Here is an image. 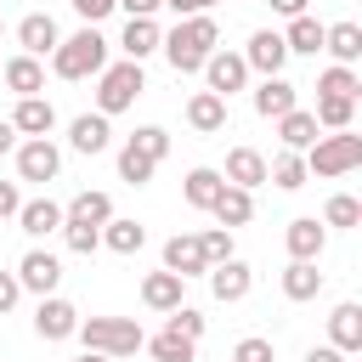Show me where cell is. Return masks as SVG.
Here are the masks:
<instances>
[{
	"label": "cell",
	"mask_w": 362,
	"mask_h": 362,
	"mask_svg": "<svg viewBox=\"0 0 362 362\" xmlns=\"http://www.w3.org/2000/svg\"><path fill=\"white\" fill-rule=\"evenodd\" d=\"M158 51H164V62H170L175 74H204V57L221 51V28H215L209 11H204V17H181V23L158 40Z\"/></svg>",
	"instance_id": "cell-1"
},
{
	"label": "cell",
	"mask_w": 362,
	"mask_h": 362,
	"mask_svg": "<svg viewBox=\"0 0 362 362\" xmlns=\"http://www.w3.org/2000/svg\"><path fill=\"white\" fill-rule=\"evenodd\" d=\"M74 339L85 345V351H96V356H136L141 345H147V334H141V322L136 317H79V328H74Z\"/></svg>",
	"instance_id": "cell-2"
},
{
	"label": "cell",
	"mask_w": 362,
	"mask_h": 362,
	"mask_svg": "<svg viewBox=\"0 0 362 362\" xmlns=\"http://www.w3.org/2000/svg\"><path fill=\"white\" fill-rule=\"evenodd\" d=\"M102 68H107V40L96 28H79L51 51V74L57 79H96Z\"/></svg>",
	"instance_id": "cell-3"
},
{
	"label": "cell",
	"mask_w": 362,
	"mask_h": 362,
	"mask_svg": "<svg viewBox=\"0 0 362 362\" xmlns=\"http://www.w3.org/2000/svg\"><path fill=\"white\" fill-rule=\"evenodd\" d=\"M300 158H305V175H322V181H328V175H351V170L362 164V136H356V130L317 136Z\"/></svg>",
	"instance_id": "cell-4"
},
{
	"label": "cell",
	"mask_w": 362,
	"mask_h": 362,
	"mask_svg": "<svg viewBox=\"0 0 362 362\" xmlns=\"http://www.w3.org/2000/svg\"><path fill=\"white\" fill-rule=\"evenodd\" d=\"M147 90V79H141V62H107L102 74H96V113L102 119H113V113H124V107H136V96Z\"/></svg>",
	"instance_id": "cell-5"
},
{
	"label": "cell",
	"mask_w": 362,
	"mask_h": 362,
	"mask_svg": "<svg viewBox=\"0 0 362 362\" xmlns=\"http://www.w3.org/2000/svg\"><path fill=\"white\" fill-rule=\"evenodd\" d=\"M62 175V153H57V141L51 136H28V141H17V181H57Z\"/></svg>",
	"instance_id": "cell-6"
},
{
	"label": "cell",
	"mask_w": 362,
	"mask_h": 362,
	"mask_svg": "<svg viewBox=\"0 0 362 362\" xmlns=\"http://www.w3.org/2000/svg\"><path fill=\"white\" fill-rule=\"evenodd\" d=\"M238 57H243V68H249V74L272 79V74H283L288 45H283V34H277V28H255V34H249V45H243Z\"/></svg>",
	"instance_id": "cell-7"
},
{
	"label": "cell",
	"mask_w": 362,
	"mask_h": 362,
	"mask_svg": "<svg viewBox=\"0 0 362 362\" xmlns=\"http://www.w3.org/2000/svg\"><path fill=\"white\" fill-rule=\"evenodd\" d=\"M57 283H62V260L51 255V249H28L23 260H17V288H28V294H57Z\"/></svg>",
	"instance_id": "cell-8"
},
{
	"label": "cell",
	"mask_w": 362,
	"mask_h": 362,
	"mask_svg": "<svg viewBox=\"0 0 362 362\" xmlns=\"http://www.w3.org/2000/svg\"><path fill=\"white\" fill-rule=\"evenodd\" d=\"M74 328H79V311H74V300H62V294H45L40 305H34V334L40 339H74Z\"/></svg>",
	"instance_id": "cell-9"
},
{
	"label": "cell",
	"mask_w": 362,
	"mask_h": 362,
	"mask_svg": "<svg viewBox=\"0 0 362 362\" xmlns=\"http://www.w3.org/2000/svg\"><path fill=\"white\" fill-rule=\"evenodd\" d=\"M204 85H209L221 102H226L232 90H243V85H249L243 57H238V51H209V57H204Z\"/></svg>",
	"instance_id": "cell-10"
},
{
	"label": "cell",
	"mask_w": 362,
	"mask_h": 362,
	"mask_svg": "<svg viewBox=\"0 0 362 362\" xmlns=\"http://www.w3.org/2000/svg\"><path fill=\"white\" fill-rule=\"evenodd\" d=\"M204 277H209V294H215L221 305H238V300H249V288H255V272H249L238 255L221 260V266H209Z\"/></svg>",
	"instance_id": "cell-11"
},
{
	"label": "cell",
	"mask_w": 362,
	"mask_h": 362,
	"mask_svg": "<svg viewBox=\"0 0 362 362\" xmlns=\"http://www.w3.org/2000/svg\"><path fill=\"white\" fill-rule=\"evenodd\" d=\"M17 45H23V57H34V62H45L57 45H62V34H57V23L45 17V11H28L23 23H17Z\"/></svg>",
	"instance_id": "cell-12"
},
{
	"label": "cell",
	"mask_w": 362,
	"mask_h": 362,
	"mask_svg": "<svg viewBox=\"0 0 362 362\" xmlns=\"http://www.w3.org/2000/svg\"><path fill=\"white\" fill-rule=\"evenodd\" d=\"M164 272H175L181 283L209 272V260H204V249H198V232H175V238L164 243Z\"/></svg>",
	"instance_id": "cell-13"
},
{
	"label": "cell",
	"mask_w": 362,
	"mask_h": 362,
	"mask_svg": "<svg viewBox=\"0 0 362 362\" xmlns=\"http://www.w3.org/2000/svg\"><path fill=\"white\" fill-rule=\"evenodd\" d=\"M11 130L28 141V136H51L57 130V107L45 102V96H17V107H11Z\"/></svg>",
	"instance_id": "cell-14"
},
{
	"label": "cell",
	"mask_w": 362,
	"mask_h": 362,
	"mask_svg": "<svg viewBox=\"0 0 362 362\" xmlns=\"http://www.w3.org/2000/svg\"><path fill=\"white\" fill-rule=\"evenodd\" d=\"M328 345H334L339 356H356V351H362V305H356V300L334 305V317H328Z\"/></svg>",
	"instance_id": "cell-15"
},
{
	"label": "cell",
	"mask_w": 362,
	"mask_h": 362,
	"mask_svg": "<svg viewBox=\"0 0 362 362\" xmlns=\"http://www.w3.org/2000/svg\"><path fill=\"white\" fill-rule=\"evenodd\" d=\"M294 107H300V90H294L283 74H272V79L255 85V113H260V119H283V113H294Z\"/></svg>",
	"instance_id": "cell-16"
},
{
	"label": "cell",
	"mask_w": 362,
	"mask_h": 362,
	"mask_svg": "<svg viewBox=\"0 0 362 362\" xmlns=\"http://www.w3.org/2000/svg\"><path fill=\"white\" fill-rule=\"evenodd\" d=\"M221 181H226V187H243V192H255V187L266 181V153H255V147H232V153H226V170H221Z\"/></svg>",
	"instance_id": "cell-17"
},
{
	"label": "cell",
	"mask_w": 362,
	"mask_h": 362,
	"mask_svg": "<svg viewBox=\"0 0 362 362\" xmlns=\"http://www.w3.org/2000/svg\"><path fill=\"white\" fill-rule=\"evenodd\" d=\"M322 243H328V232H322V221H317V215H300V221H288V232H283L288 260H317V255H322Z\"/></svg>",
	"instance_id": "cell-18"
},
{
	"label": "cell",
	"mask_w": 362,
	"mask_h": 362,
	"mask_svg": "<svg viewBox=\"0 0 362 362\" xmlns=\"http://www.w3.org/2000/svg\"><path fill=\"white\" fill-rule=\"evenodd\" d=\"M158 40H164V28H158L153 17H130L124 34H119V51H124V62H147V57L158 51Z\"/></svg>",
	"instance_id": "cell-19"
},
{
	"label": "cell",
	"mask_w": 362,
	"mask_h": 362,
	"mask_svg": "<svg viewBox=\"0 0 362 362\" xmlns=\"http://www.w3.org/2000/svg\"><path fill=\"white\" fill-rule=\"evenodd\" d=\"M107 141H113V130H107V119H102V113H79V119L68 124V147H74V153H85V158L107 153Z\"/></svg>",
	"instance_id": "cell-20"
},
{
	"label": "cell",
	"mask_w": 362,
	"mask_h": 362,
	"mask_svg": "<svg viewBox=\"0 0 362 362\" xmlns=\"http://www.w3.org/2000/svg\"><path fill=\"white\" fill-rule=\"evenodd\" d=\"M141 300L170 317L175 305H187V283H181L175 272H147V277H141Z\"/></svg>",
	"instance_id": "cell-21"
},
{
	"label": "cell",
	"mask_w": 362,
	"mask_h": 362,
	"mask_svg": "<svg viewBox=\"0 0 362 362\" xmlns=\"http://www.w3.org/2000/svg\"><path fill=\"white\" fill-rule=\"evenodd\" d=\"M0 79H6V90H17V96H40L45 90V62H34V57H11V62H0Z\"/></svg>",
	"instance_id": "cell-22"
},
{
	"label": "cell",
	"mask_w": 362,
	"mask_h": 362,
	"mask_svg": "<svg viewBox=\"0 0 362 362\" xmlns=\"http://www.w3.org/2000/svg\"><path fill=\"white\" fill-rule=\"evenodd\" d=\"M17 226H23L28 238H51V232H62V204H57V198H28V204L17 209Z\"/></svg>",
	"instance_id": "cell-23"
},
{
	"label": "cell",
	"mask_w": 362,
	"mask_h": 362,
	"mask_svg": "<svg viewBox=\"0 0 362 362\" xmlns=\"http://www.w3.org/2000/svg\"><path fill=\"white\" fill-rule=\"evenodd\" d=\"M187 124H192L198 136L226 130V102H221L215 90H192V102H187Z\"/></svg>",
	"instance_id": "cell-24"
},
{
	"label": "cell",
	"mask_w": 362,
	"mask_h": 362,
	"mask_svg": "<svg viewBox=\"0 0 362 362\" xmlns=\"http://www.w3.org/2000/svg\"><path fill=\"white\" fill-rule=\"evenodd\" d=\"M62 221H85V226H107V221H113V198H107V192H90V187H85V192H74V198L62 204Z\"/></svg>",
	"instance_id": "cell-25"
},
{
	"label": "cell",
	"mask_w": 362,
	"mask_h": 362,
	"mask_svg": "<svg viewBox=\"0 0 362 362\" xmlns=\"http://www.w3.org/2000/svg\"><path fill=\"white\" fill-rule=\"evenodd\" d=\"M209 215L232 232V226H249L255 221V192H243V187H221V198L209 204Z\"/></svg>",
	"instance_id": "cell-26"
},
{
	"label": "cell",
	"mask_w": 362,
	"mask_h": 362,
	"mask_svg": "<svg viewBox=\"0 0 362 362\" xmlns=\"http://www.w3.org/2000/svg\"><path fill=\"white\" fill-rule=\"evenodd\" d=\"M322 34H328V23H317V17L305 11V17H294V23L283 28V45H288V57H317V51H322Z\"/></svg>",
	"instance_id": "cell-27"
},
{
	"label": "cell",
	"mask_w": 362,
	"mask_h": 362,
	"mask_svg": "<svg viewBox=\"0 0 362 362\" xmlns=\"http://www.w3.org/2000/svg\"><path fill=\"white\" fill-rule=\"evenodd\" d=\"M283 294L300 305V300H317L322 294V272H317V260H288L283 266Z\"/></svg>",
	"instance_id": "cell-28"
},
{
	"label": "cell",
	"mask_w": 362,
	"mask_h": 362,
	"mask_svg": "<svg viewBox=\"0 0 362 362\" xmlns=\"http://www.w3.org/2000/svg\"><path fill=\"white\" fill-rule=\"evenodd\" d=\"M322 51H328L339 68H356V57H362V28H356V23H334V28L322 34Z\"/></svg>",
	"instance_id": "cell-29"
},
{
	"label": "cell",
	"mask_w": 362,
	"mask_h": 362,
	"mask_svg": "<svg viewBox=\"0 0 362 362\" xmlns=\"http://www.w3.org/2000/svg\"><path fill=\"white\" fill-rule=\"evenodd\" d=\"M221 170H209V164H198V170H187V181H181V198L192 204V209H209L215 198H221Z\"/></svg>",
	"instance_id": "cell-30"
},
{
	"label": "cell",
	"mask_w": 362,
	"mask_h": 362,
	"mask_svg": "<svg viewBox=\"0 0 362 362\" xmlns=\"http://www.w3.org/2000/svg\"><path fill=\"white\" fill-rule=\"evenodd\" d=\"M277 136H283V153H305V147L317 141V119H311L305 107H294V113L277 119Z\"/></svg>",
	"instance_id": "cell-31"
},
{
	"label": "cell",
	"mask_w": 362,
	"mask_h": 362,
	"mask_svg": "<svg viewBox=\"0 0 362 362\" xmlns=\"http://www.w3.org/2000/svg\"><path fill=\"white\" fill-rule=\"evenodd\" d=\"M147 243V226L141 221H124V215H113L107 226H102V249H113V255H136Z\"/></svg>",
	"instance_id": "cell-32"
},
{
	"label": "cell",
	"mask_w": 362,
	"mask_h": 362,
	"mask_svg": "<svg viewBox=\"0 0 362 362\" xmlns=\"http://www.w3.org/2000/svg\"><path fill=\"white\" fill-rule=\"evenodd\" d=\"M147 351H153V362H192V356H198V339H187V334H175V328H158V334L147 339Z\"/></svg>",
	"instance_id": "cell-33"
},
{
	"label": "cell",
	"mask_w": 362,
	"mask_h": 362,
	"mask_svg": "<svg viewBox=\"0 0 362 362\" xmlns=\"http://www.w3.org/2000/svg\"><path fill=\"white\" fill-rule=\"evenodd\" d=\"M311 119H317V130H351V124H356V102H345V96H317Z\"/></svg>",
	"instance_id": "cell-34"
},
{
	"label": "cell",
	"mask_w": 362,
	"mask_h": 362,
	"mask_svg": "<svg viewBox=\"0 0 362 362\" xmlns=\"http://www.w3.org/2000/svg\"><path fill=\"white\" fill-rule=\"evenodd\" d=\"M317 96H345V102H356L362 96V79H356V68H322L317 74Z\"/></svg>",
	"instance_id": "cell-35"
},
{
	"label": "cell",
	"mask_w": 362,
	"mask_h": 362,
	"mask_svg": "<svg viewBox=\"0 0 362 362\" xmlns=\"http://www.w3.org/2000/svg\"><path fill=\"white\" fill-rule=\"evenodd\" d=\"M266 181H277L283 192H300L311 175H305V158H300V153H277V158L266 164Z\"/></svg>",
	"instance_id": "cell-36"
},
{
	"label": "cell",
	"mask_w": 362,
	"mask_h": 362,
	"mask_svg": "<svg viewBox=\"0 0 362 362\" xmlns=\"http://www.w3.org/2000/svg\"><path fill=\"white\" fill-rule=\"evenodd\" d=\"M153 170H158V164H153V158H141L130 141L119 147V181H130V187H147V181H153Z\"/></svg>",
	"instance_id": "cell-37"
},
{
	"label": "cell",
	"mask_w": 362,
	"mask_h": 362,
	"mask_svg": "<svg viewBox=\"0 0 362 362\" xmlns=\"http://www.w3.org/2000/svg\"><path fill=\"white\" fill-rule=\"evenodd\" d=\"M130 147H136L141 158H153V164H158V158H170V130H158V124H141V130L130 136Z\"/></svg>",
	"instance_id": "cell-38"
},
{
	"label": "cell",
	"mask_w": 362,
	"mask_h": 362,
	"mask_svg": "<svg viewBox=\"0 0 362 362\" xmlns=\"http://www.w3.org/2000/svg\"><path fill=\"white\" fill-rule=\"evenodd\" d=\"M62 243L74 255H96L102 249V226H85V221H62Z\"/></svg>",
	"instance_id": "cell-39"
},
{
	"label": "cell",
	"mask_w": 362,
	"mask_h": 362,
	"mask_svg": "<svg viewBox=\"0 0 362 362\" xmlns=\"http://www.w3.org/2000/svg\"><path fill=\"white\" fill-rule=\"evenodd\" d=\"M356 221H362V204L351 192H334L328 209H322V226H356Z\"/></svg>",
	"instance_id": "cell-40"
},
{
	"label": "cell",
	"mask_w": 362,
	"mask_h": 362,
	"mask_svg": "<svg viewBox=\"0 0 362 362\" xmlns=\"http://www.w3.org/2000/svg\"><path fill=\"white\" fill-rule=\"evenodd\" d=\"M198 249H204L209 266H221V260H232V232L226 226H209V232H198Z\"/></svg>",
	"instance_id": "cell-41"
},
{
	"label": "cell",
	"mask_w": 362,
	"mask_h": 362,
	"mask_svg": "<svg viewBox=\"0 0 362 362\" xmlns=\"http://www.w3.org/2000/svg\"><path fill=\"white\" fill-rule=\"evenodd\" d=\"M232 362H277V351H272V339L249 334V339H238V345H232Z\"/></svg>",
	"instance_id": "cell-42"
},
{
	"label": "cell",
	"mask_w": 362,
	"mask_h": 362,
	"mask_svg": "<svg viewBox=\"0 0 362 362\" xmlns=\"http://www.w3.org/2000/svg\"><path fill=\"white\" fill-rule=\"evenodd\" d=\"M170 328H175V334H187V339H204V328H209V322H204V311L175 305V311H170Z\"/></svg>",
	"instance_id": "cell-43"
},
{
	"label": "cell",
	"mask_w": 362,
	"mask_h": 362,
	"mask_svg": "<svg viewBox=\"0 0 362 362\" xmlns=\"http://www.w3.org/2000/svg\"><path fill=\"white\" fill-rule=\"evenodd\" d=\"M68 6H74V17H79L85 28H96L102 17H113V0H68Z\"/></svg>",
	"instance_id": "cell-44"
},
{
	"label": "cell",
	"mask_w": 362,
	"mask_h": 362,
	"mask_svg": "<svg viewBox=\"0 0 362 362\" xmlns=\"http://www.w3.org/2000/svg\"><path fill=\"white\" fill-rule=\"evenodd\" d=\"M17 209H23V192H17V181H0V221H17Z\"/></svg>",
	"instance_id": "cell-45"
},
{
	"label": "cell",
	"mask_w": 362,
	"mask_h": 362,
	"mask_svg": "<svg viewBox=\"0 0 362 362\" xmlns=\"http://www.w3.org/2000/svg\"><path fill=\"white\" fill-rule=\"evenodd\" d=\"M17 300H23V288H17V272H0V317H6Z\"/></svg>",
	"instance_id": "cell-46"
},
{
	"label": "cell",
	"mask_w": 362,
	"mask_h": 362,
	"mask_svg": "<svg viewBox=\"0 0 362 362\" xmlns=\"http://www.w3.org/2000/svg\"><path fill=\"white\" fill-rule=\"evenodd\" d=\"M158 6H170V11H175V23H181V17H204L215 0H158Z\"/></svg>",
	"instance_id": "cell-47"
},
{
	"label": "cell",
	"mask_w": 362,
	"mask_h": 362,
	"mask_svg": "<svg viewBox=\"0 0 362 362\" xmlns=\"http://www.w3.org/2000/svg\"><path fill=\"white\" fill-rule=\"evenodd\" d=\"M113 11H124V17H153L158 0H113Z\"/></svg>",
	"instance_id": "cell-48"
},
{
	"label": "cell",
	"mask_w": 362,
	"mask_h": 362,
	"mask_svg": "<svg viewBox=\"0 0 362 362\" xmlns=\"http://www.w3.org/2000/svg\"><path fill=\"white\" fill-rule=\"evenodd\" d=\"M266 6H272L277 17H288V23H294V17H305V0H266Z\"/></svg>",
	"instance_id": "cell-49"
},
{
	"label": "cell",
	"mask_w": 362,
	"mask_h": 362,
	"mask_svg": "<svg viewBox=\"0 0 362 362\" xmlns=\"http://www.w3.org/2000/svg\"><path fill=\"white\" fill-rule=\"evenodd\" d=\"M6 153H17V130H11V119H0V158Z\"/></svg>",
	"instance_id": "cell-50"
},
{
	"label": "cell",
	"mask_w": 362,
	"mask_h": 362,
	"mask_svg": "<svg viewBox=\"0 0 362 362\" xmlns=\"http://www.w3.org/2000/svg\"><path fill=\"white\" fill-rule=\"evenodd\" d=\"M305 362H345L334 345H317V351H305Z\"/></svg>",
	"instance_id": "cell-51"
},
{
	"label": "cell",
	"mask_w": 362,
	"mask_h": 362,
	"mask_svg": "<svg viewBox=\"0 0 362 362\" xmlns=\"http://www.w3.org/2000/svg\"><path fill=\"white\" fill-rule=\"evenodd\" d=\"M79 362H113V356H96V351H85V356H79Z\"/></svg>",
	"instance_id": "cell-52"
},
{
	"label": "cell",
	"mask_w": 362,
	"mask_h": 362,
	"mask_svg": "<svg viewBox=\"0 0 362 362\" xmlns=\"http://www.w3.org/2000/svg\"><path fill=\"white\" fill-rule=\"evenodd\" d=\"M0 34H6V23H0Z\"/></svg>",
	"instance_id": "cell-53"
}]
</instances>
